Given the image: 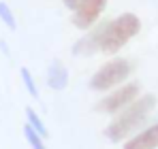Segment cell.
<instances>
[{
    "label": "cell",
    "instance_id": "cell-12",
    "mask_svg": "<svg viewBox=\"0 0 158 149\" xmlns=\"http://www.w3.org/2000/svg\"><path fill=\"white\" fill-rule=\"evenodd\" d=\"M19 74H22V81H24V85H26L28 94H30L32 98H39V90H36V83H34L32 73H30L26 66H24V68H19Z\"/></svg>",
    "mask_w": 158,
    "mask_h": 149
},
{
    "label": "cell",
    "instance_id": "cell-7",
    "mask_svg": "<svg viewBox=\"0 0 158 149\" xmlns=\"http://www.w3.org/2000/svg\"><path fill=\"white\" fill-rule=\"evenodd\" d=\"M96 51H98V26L90 28V32L85 36H81L77 43L73 45V55H77V58L94 55Z\"/></svg>",
    "mask_w": 158,
    "mask_h": 149
},
{
    "label": "cell",
    "instance_id": "cell-9",
    "mask_svg": "<svg viewBox=\"0 0 158 149\" xmlns=\"http://www.w3.org/2000/svg\"><path fill=\"white\" fill-rule=\"evenodd\" d=\"M26 122H28V126L39 134V136H43V139H47V126H45V122L41 119V115L32 109V107H26Z\"/></svg>",
    "mask_w": 158,
    "mask_h": 149
},
{
    "label": "cell",
    "instance_id": "cell-2",
    "mask_svg": "<svg viewBox=\"0 0 158 149\" xmlns=\"http://www.w3.org/2000/svg\"><path fill=\"white\" fill-rule=\"evenodd\" d=\"M141 32V19L135 13H122L115 19L98 24V51L113 55Z\"/></svg>",
    "mask_w": 158,
    "mask_h": 149
},
{
    "label": "cell",
    "instance_id": "cell-8",
    "mask_svg": "<svg viewBox=\"0 0 158 149\" xmlns=\"http://www.w3.org/2000/svg\"><path fill=\"white\" fill-rule=\"evenodd\" d=\"M47 85L52 87L53 92L66 90V85H69V70H66V66L62 62L53 60L49 64V68H47Z\"/></svg>",
    "mask_w": 158,
    "mask_h": 149
},
{
    "label": "cell",
    "instance_id": "cell-5",
    "mask_svg": "<svg viewBox=\"0 0 158 149\" xmlns=\"http://www.w3.org/2000/svg\"><path fill=\"white\" fill-rule=\"evenodd\" d=\"M109 0H81L73 11V24L79 30H90L107 9Z\"/></svg>",
    "mask_w": 158,
    "mask_h": 149
},
{
    "label": "cell",
    "instance_id": "cell-1",
    "mask_svg": "<svg viewBox=\"0 0 158 149\" xmlns=\"http://www.w3.org/2000/svg\"><path fill=\"white\" fill-rule=\"evenodd\" d=\"M156 102L158 100L154 94H141L128 107H124L122 111H118L113 115V119L105 128V139H109L111 143H120V141L128 139L150 117V113L156 109Z\"/></svg>",
    "mask_w": 158,
    "mask_h": 149
},
{
    "label": "cell",
    "instance_id": "cell-11",
    "mask_svg": "<svg viewBox=\"0 0 158 149\" xmlns=\"http://www.w3.org/2000/svg\"><path fill=\"white\" fill-rule=\"evenodd\" d=\"M24 136H26L28 145H30V149H47V145L43 143V136H39L30 126H24Z\"/></svg>",
    "mask_w": 158,
    "mask_h": 149
},
{
    "label": "cell",
    "instance_id": "cell-13",
    "mask_svg": "<svg viewBox=\"0 0 158 149\" xmlns=\"http://www.w3.org/2000/svg\"><path fill=\"white\" fill-rule=\"evenodd\" d=\"M79 2H81V0H62V4H64L69 11H75V6H77Z\"/></svg>",
    "mask_w": 158,
    "mask_h": 149
},
{
    "label": "cell",
    "instance_id": "cell-3",
    "mask_svg": "<svg viewBox=\"0 0 158 149\" xmlns=\"http://www.w3.org/2000/svg\"><path fill=\"white\" fill-rule=\"evenodd\" d=\"M132 62L126 58H113L105 62L96 73L92 74L90 79V87L94 92H109L118 85H122L128 77L132 74Z\"/></svg>",
    "mask_w": 158,
    "mask_h": 149
},
{
    "label": "cell",
    "instance_id": "cell-4",
    "mask_svg": "<svg viewBox=\"0 0 158 149\" xmlns=\"http://www.w3.org/2000/svg\"><path fill=\"white\" fill-rule=\"evenodd\" d=\"M139 96H141V83L139 81L122 83V85L113 87V92H109L105 98H101L96 102V111L98 113H107V115H115L118 111L128 107L132 100H137Z\"/></svg>",
    "mask_w": 158,
    "mask_h": 149
},
{
    "label": "cell",
    "instance_id": "cell-6",
    "mask_svg": "<svg viewBox=\"0 0 158 149\" xmlns=\"http://www.w3.org/2000/svg\"><path fill=\"white\" fill-rule=\"evenodd\" d=\"M122 149H158V122L128 136Z\"/></svg>",
    "mask_w": 158,
    "mask_h": 149
},
{
    "label": "cell",
    "instance_id": "cell-10",
    "mask_svg": "<svg viewBox=\"0 0 158 149\" xmlns=\"http://www.w3.org/2000/svg\"><path fill=\"white\" fill-rule=\"evenodd\" d=\"M0 19H2V24L6 26L9 30H15V28H17V22H15V13L11 11V6H9L4 0H0Z\"/></svg>",
    "mask_w": 158,
    "mask_h": 149
}]
</instances>
